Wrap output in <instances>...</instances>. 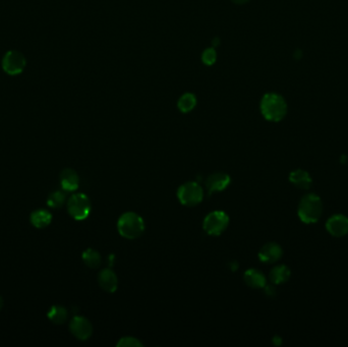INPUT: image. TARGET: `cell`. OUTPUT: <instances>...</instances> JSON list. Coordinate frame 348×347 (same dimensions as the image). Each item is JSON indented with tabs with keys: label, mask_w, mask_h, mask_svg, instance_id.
Returning a JSON list of instances; mask_svg holds the SVG:
<instances>
[{
	"label": "cell",
	"mask_w": 348,
	"mask_h": 347,
	"mask_svg": "<svg viewBox=\"0 0 348 347\" xmlns=\"http://www.w3.org/2000/svg\"><path fill=\"white\" fill-rule=\"evenodd\" d=\"M91 201L85 194H75L67 202V211L69 215L78 221L87 219L91 213Z\"/></svg>",
	"instance_id": "8992f818"
},
{
	"label": "cell",
	"mask_w": 348,
	"mask_h": 347,
	"mask_svg": "<svg viewBox=\"0 0 348 347\" xmlns=\"http://www.w3.org/2000/svg\"><path fill=\"white\" fill-rule=\"evenodd\" d=\"M60 185L65 192H76L80 185V178L78 173L71 168H65L62 170L60 173Z\"/></svg>",
	"instance_id": "5bb4252c"
},
{
	"label": "cell",
	"mask_w": 348,
	"mask_h": 347,
	"mask_svg": "<svg viewBox=\"0 0 348 347\" xmlns=\"http://www.w3.org/2000/svg\"><path fill=\"white\" fill-rule=\"evenodd\" d=\"M323 214V203L319 196L307 194L302 197L299 202L297 215L305 224L316 223L320 220Z\"/></svg>",
	"instance_id": "7a4b0ae2"
},
{
	"label": "cell",
	"mask_w": 348,
	"mask_h": 347,
	"mask_svg": "<svg viewBox=\"0 0 348 347\" xmlns=\"http://www.w3.org/2000/svg\"><path fill=\"white\" fill-rule=\"evenodd\" d=\"M264 292L269 297H274L276 295V288L273 285H265L264 286Z\"/></svg>",
	"instance_id": "cb8c5ba5"
},
{
	"label": "cell",
	"mask_w": 348,
	"mask_h": 347,
	"mask_svg": "<svg viewBox=\"0 0 348 347\" xmlns=\"http://www.w3.org/2000/svg\"><path fill=\"white\" fill-rule=\"evenodd\" d=\"M291 276L290 269L285 265L275 266L270 271V280L273 284H283L289 280Z\"/></svg>",
	"instance_id": "2e32d148"
},
{
	"label": "cell",
	"mask_w": 348,
	"mask_h": 347,
	"mask_svg": "<svg viewBox=\"0 0 348 347\" xmlns=\"http://www.w3.org/2000/svg\"><path fill=\"white\" fill-rule=\"evenodd\" d=\"M260 109L263 117L271 122H279L285 118L288 110L286 100L277 93H267L263 96Z\"/></svg>",
	"instance_id": "6da1fadb"
},
{
	"label": "cell",
	"mask_w": 348,
	"mask_h": 347,
	"mask_svg": "<svg viewBox=\"0 0 348 347\" xmlns=\"http://www.w3.org/2000/svg\"><path fill=\"white\" fill-rule=\"evenodd\" d=\"M98 282L100 287L108 293H113L118 288V278L113 270L110 268L103 269L98 275Z\"/></svg>",
	"instance_id": "7c38bea8"
},
{
	"label": "cell",
	"mask_w": 348,
	"mask_h": 347,
	"mask_svg": "<svg viewBox=\"0 0 348 347\" xmlns=\"http://www.w3.org/2000/svg\"><path fill=\"white\" fill-rule=\"evenodd\" d=\"M231 2H232V3H234L235 5H239V6H241V5H246V4H248V3L250 2V0H231Z\"/></svg>",
	"instance_id": "d4e9b609"
},
{
	"label": "cell",
	"mask_w": 348,
	"mask_h": 347,
	"mask_svg": "<svg viewBox=\"0 0 348 347\" xmlns=\"http://www.w3.org/2000/svg\"><path fill=\"white\" fill-rule=\"evenodd\" d=\"M216 60H217V52L214 48H208L203 52L202 61L205 65L211 66L216 62Z\"/></svg>",
	"instance_id": "7402d4cb"
},
{
	"label": "cell",
	"mask_w": 348,
	"mask_h": 347,
	"mask_svg": "<svg viewBox=\"0 0 348 347\" xmlns=\"http://www.w3.org/2000/svg\"><path fill=\"white\" fill-rule=\"evenodd\" d=\"M83 261L91 269H97L102 263V258L101 255L93 249H88L83 253Z\"/></svg>",
	"instance_id": "d6986e66"
},
{
	"label": "cell",
	"mask_w": 348,
	"mask_h": 347,
	"mask_svg": "<svg viewBox=\"0 0 348 347\" xmlns=\"http://www.w3.org/2000/svg\"><path fill=\"white\" fill-rule=\"evenodd\" d=\"M72 334L79 340H88L93 334V326L91 322L82 316H76L69 323Z\"/></svg>",
	"instance_id": "ba28073f"
},
{
	"label": "cell",
	"mask_w": 348,
	"mask_h": 347,
	"mask_svg": "<svg viewBox=\"0 0 348 347\" xmlns=\"http://www.w3.org/2000/svg\"><path fill=\"white\" fill-rule=\"evenodd\" d=\"M27 61L24 54L18 50H11L3 58V68L10 76L22 74L26 67Z\"/></svg>",
	"instance_id": "52a82bcc"
},
{
	"label": "cell",
	"mask_w": 348,
	"mask_h": 347,
	"mask_svg": "<svg viewBox=\"0 0 348 347\" xmlns=\"http://www.w3.org/2000/svg\"><path fill=\"white\" fill-rule=\"evenodd\" d=\"M3 306H4V300H3L2 296H0V309L3 308Z\"/></svg>",
	"instance_id": "4316f807"
},
{
	"label": "cell",
	"mask_w": 348,
	"mask_h": 347,
	"mask_svg": "<svg viewBox=\"0 0 348 347\" xmlns=\"http://www.w3.org/2000/svg\"><path fill=\"white\" fill-rule=\"evenodd\" d=\"M178 199L186 207H195L202 203L204 191L196 182H188L182 185L178 190Z\"/></svg>",
	"instance_id": "277c9868"
},
{
	"label": "cell",
	"mask_w": 348,
	"mask_h": 347,
	"mask_svg": "<svg viewBox=\"0 0 348 347\" xmlns=\"http://www.w3.org/2000/svg\"><path fill=\"white\" fill-rule=\"evenodd\" d=\"M326 229L335 237L345 236L348 233V218L342 214L333 215L327 220Z\"/></svg>",
	"instance_id": "9c48e42d"
},
{
	"label": "cell",
	"mask_w": 348,
	"mask_h": 347,
	"mask_svg": "<svg viewBox=\"0 0 348 347\" xmlns=\"http://www.w3.org/2000/svg\"><path fill=\"white\" fill-rule=\"evenodd\" d=\"M65 200H66L65 194L63 192L57 191V192H53L52 194H50V196L48 197V200H47V204L51 208L58 209L64 205Z\"/></svg>",
	"instance_id": "44dd1931"
},
{
	"label": "cell",
	"mask_w": 348,
	"mask_h": 347,
	"mask_svg": "<svg viewBox=\"0 0 348 347\" xmlns=\"http://www.w3.org/2000/svg\"><path fill=\"white\" fill-rule=\"evenodd\" d=\"M283 255L282 248L276 242H268L264 245L259 252V259L266 264H274L278 262Z\"/></svg>",
	"instance_id": "8fae6325"
},
{
	"label": "cell",
	"mask_w": 348,
	"mask_h": 347,
	"mask_svg": "<svg viewBox=\"0 0 348 347\" xmlns=\"http://www.w3.org/2000/svg\"><path fill=\"white\" fill-rule=\"evenodd\" d=\"M281 338L280 337H274V339H273V343L275 344V345H280L281 344Z\"/></svg>",
	"instance_id": "484cf974"
},
{
	"label": "cell",
	"mask_w": 348,
	"mask_h": 347,
	"mask_svg": "<svg viewBox=\"0 0 348 347\" xmlns=\"http://www.w3.org/2000/svg\"><path fill=\"white\" fill-rule=\"evenodd\" d=\"M52 220V215L46 210H37L31 214V223L37 228L47 227Z\"/></svg>",
	"instance_id": "e0dca14e"
},
{
	"label": "cell",
	"mask_w": 348,
	"mask_h": 347,
	"mask_svg": "<svg viewBox=\"0 0 348 347\" xmlns=\"http://www.w3.org/2000/svg\"><path fill=\"white\" fill-rule=\"evenodd\" d=\"M243 280L248 286L254 289H261L266 285V277L263 272L258 269H249L246 271Z\"/></svg>",
	"instance_id": "9a60e30c"
},
{
	"label": "cell",
	"mask_w": 348,
	"mask_h": 347,
	"mask_svg": "<svg viewBox=\"0 0 348 347\" xmlns=\"http://www.w3.org/2000/svg\"><path fill=\"white\" fill-rule=\"evenodd\" d=\"M229 225V216L223 211H213L209 213L203 222V228L208 235L219 236Z\"/></svg>",
	"instance_id": "5b68a950"
},
{
	"label": "cell",
	"mask_w": 348,
	"mask_h": 347,
	"mask_svg": "<svg viewBox=\"0 0 348 347\" xmlns=\"http://www.w3.org/2000/svg\"><path fill=\"white\" fill-rule=\"evenodd\" d=\"M117 346L120 347H136V346H143V343L131 336H125L119 339V341L116 343Z\"/></svg>",
	"instance_id": "603a6c76"
},
{
	"label": "cell",
	"mask_w": 348,
	"mask_h": 347,
	"mask_svg": "<svg viewBox=\"0 0 348 347\" xmlns=\"http://www.w3.org/2000/svg\"><path fill=\"white\" fill-rule=\"evenodd\" d=\"M197 106V97L193 93L184 94L178 102V107L181 112L189 113L195 109Z\"/></svg>",
	"instance_id": "ac0fdd59"
},
{
	"label": "cell",
	"mask_w": 348,
	"mask_h": 347,
	"mask_svg": "<svg viewBox=\"0 0 348 347\" xmlns=\"http://www.w3.org/2000/svg\"><path fill=\"white\" fill-rule=\"evenodd\" d=\"M119 234L126 239H136L145 231V221L134 212L123 213L117 221Z\"/></svg>",
	"instance_id": "3957f363"
},
{
	"label": "cell",
	"mask_w": 348,
	"mask_h": 347,
	"mask_svg": "<svg viewBox=\"0 0 348 347\" xmlns=\"http://www.w3.org/2000/svg\"><path fill=\"white\" fill-rule=\"evenodd\" d=\"M49 320L57 325L63 324L67 319V310L61 305H53L48 311Z\"/></svg>",
	"instance_id": "ffe728a7"
},
{
	"label": "cell",
	"mask_w": 348,
	"mask_h": 347,
	"mask_svg": "<svg viewBox=\"0 0 348 347\" xmlns=\"http://www.w3.org/2000/svg\"><path fill=\"white\" fill-rule=\"evenodd\" d=\"M231 179L225 172L212 173L206 180V188L209 194L223 192L230 185Z\"/></svg>",
	"instance_id": "30bf717a"
},
{
	"label": "cell",
	"mask_w": 348,
	"mask_h": 347,
	"mask_svg": "<svg viewBox=\"0 0 348 347\" xmlns=\"http://www.w3.org/2000/svg\"><path fill=\"white\" fill-rule=\"evenodd\" d=\"M289 182L299 190H309L312 186V180L309 173L303 169H296L289 175Z\"/></svg>",
	"instance_id": "4fadbf2b"
}]
</instances>
